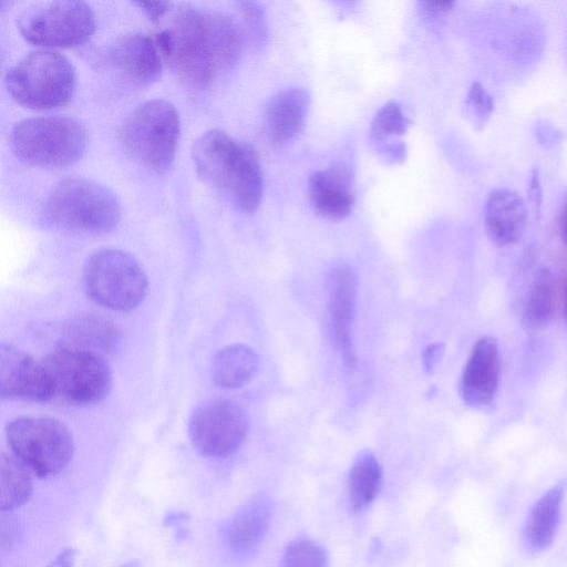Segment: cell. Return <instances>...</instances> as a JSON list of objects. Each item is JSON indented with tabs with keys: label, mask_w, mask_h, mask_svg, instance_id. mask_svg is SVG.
Returning a JSON list of instances; mask_svg holds the SVG:
<instances>
[{
	"label": "cell",
	"mask_w": 567,
	"mask_h": 567,
	"mask_svg": "<svg viewBox=\"0 0 567 567\" xmlns=\"http://www.w3.org/2000/svg\"><path fill=\"white\" fill-rule=\"evenodd\" d=\"M239 9L252 40L258 45L264 44L267 40L268 27L262 6L258 2L243 1L239 2Z\"/></svg>",
	"instance_id": "cell-28"
},
{
	"label": "cell",
	"mask_w": 567,
	"mask_h": 567,
	"mask_svg": "<svg viewBox=\"0 0 567 567\" xmlns=\"http://www.w3.org/2000/svg\"><path fill=\"white\" fill-rule=\"evenodd\" d=\"M6 434L12 454L40 478L56 475L73 456L69 427L53 417H17L8 423Z\"/></svg>",
	"instance_id": "cell-7"
},
{
	"label": "cell",
	"mask_w": 567,
	"mask_h": 567,
	"mask_svg": "<svg viewBox=\"0 0 567 567\" xmlns=\"http://www.w3.org/2000/svg\"><path fill=\"white\" fill-rule=\"evenodd\" d=\"M560 234L563 240L567 244V203L565 204L560 216Z\"/></svg>",
	"instance_id": "cell-36"
},
{
	"label": "cell",
	"mask_w": 567,
	"mask_h": 567,
	"mask_svg": "<svg viewBox=\"0 0 567 567\" xmlns=\"http://www.w3.org/2000/svg\"><path fill=\"white\" fill-rule=\"evenodd\" d=\"M135 4L152 19L162 17L172 7L168 1H137Z\"/></svg>",
	"instance_id": "cell-33"
},
{
	"label": "cell",
	"mask_w": 567,
	"mask_h": 567,
	"mask_svg": "<svg viewBox=\"0 0 567 567\" xmlns=\"http://www.w3.org/2000/svg\"><path fill=\"white\" fill-rule=\"evenodd\" d=\"M411 120L405 115L402 106L396 102L383 105L374 115L370 125V141L373 146L399 141L411 126Z\"/></svg>",
	"instance_id": "cell-26"
},
{
	"label": "cell",
	"mask_w": 567,
	"mask_h": 567,
	"mask_svg": "<svg viewBox=\"0 0 567 567\" xmlns=\"http://www.w3.org/2000/svg\"><path fill=\"white\" fill-rule=\"evenodd\" d=\"M76 554L75 548L68 547L56 555L48 567H74Z\"/></svg>",
	"instance_id": "cell-35"
},
{
	"label": "cell",
	"mask_w": 567,
	"mask_h": 567,
	"mask_svg": "<svg viewBox=\"0 0 567 567\" xmlns=\"http://www.w3.org/2000/svg\"><path fill=\"white\" fill-rule=\"evenodd\" d=\"M307 190L312 209L323 218L341 220L354 207L352 174L344 163L338 162L313 172L309 176Z\"/></svg>",
	"instance_id": "cell-15"
},
{
	"label": "cell",
	"mask_w": 567,
	"mask_h": 567,
	"mask_svg": "<svg viewBox=\"0 0 567 567\" xmlns=\"http://www.w3.org/2000/svg\"><path fill=\"white\" fill-rule=\"evenodd\" d=\"M181 132L176 107L164 99L148 100L124 120L121 141L144 167L163 174L172 166Z\"/></svg>",
	"instance_id": "cell-5"
},
{
	"label": "cell",
	"mask_w": 567,
	"mask_h": 567,
	"mask_svg": "<svg viewBox=\"0 0 567 567\" xmlns=\"http://www.w3.org/2000/svg\"><path fill=\"white\" fill-rule=\"evenodd\" d=\"M112 62L134 83L150 85L162 71V54L155 42L145 33L133 32L118 38L110 50Z\"/></svg>",
	"instance_id": "cell-16"
},
{
	"label": "cell",
	"mask_w": 567,
	"mask_h": 567,
	"mask_svg": "<svg viewBox=\"0 0 567 567\" xmlns=\"http://www.w3.org/2000/svg\"><path fill=\"white\" fill-rule=\"evenodd\" d=\"M44 219L55 228L102 234L121 218V206L106 186L86 178H66L52 188L44 204Z\"/></svg>",
	"instance_id": "cell-3"
},
{
	"label": "cell",
	"mask_w": 567,
	"mask_h": 567,
	"mask_svg": "<svg viewBox=\"0 0 567 567\" xmlns=\"http://www.w3.org/2000/svg\"><path fill=\"white\" fill-rule=\"evenodd\" d=\"M10 146L17 157L41 167H62L80 159L85 152L84 124L69 115L24 118L10 132Z\"/></svg>",
	"instance_id": "cell-4"
},
{
	"label": "cell",
	"mask_w": 567,
	"mask_h": 567,
	"mask_svg": "<svg viewBox=\"0 0 567 567\" xmlns=\"http://www.w3.org/2000/svg\"><path fill=\"white\" fill-rule=\"evenodd\" d=\"M374 150L380 159L388 165L401 164L408 155L406 145L400 140L375 145Z\"/></svg>",
	"instance_id": "cell-30"
},
{
	"label": "cell",
	"mask_w": 567,
	"mask_h": 567,
	"mask_svg": "<svg viewBox=\"0 0 567 567\" xmlns=\"http://www.w3.org/2000/svg\"><path fill=\"white\" fill-rule=\"evenodd\" d=\"M53 399L87 405L104 400L112 388V372L104 357L60 346L41 360Z\"/></svg>",
	"instance_id": "cell-8"
},
{
	"label": "cell",
	"mask_w": 567,
	"mask_h": 567,
	"mask_svg": "<svg viewBox=\"0 0 567 567\" xmlns=\"http://www.w3.org/2000/svg\"><path fill=\"white\" fill-rule=\"evenodd\" d=\"M83 279L90 298L112 310H133L147 292L143 268L120 249L106 248L91 255L84 265Z\"/></svg>",
	"instance_id": "cell-9"
},
{
	"label": "cell",
	"mask_w": 567,
	"mask_h": 567,
	"mask_svg": "<svg viewBox=\"0 0 567 567\" xmlns=\"http://www.w3.org/2000/svg\"><path fill=\"white\" fill-rule=\"evenodd\" d=\"M310 106V94L301 87L280 91L272 95L265 111L269 138L277 144L296 140L302 132Z\"/></svg>",
	"instance_id": "cell-19"
},
{
	"label": "cell",
	"mask_w": 567,
	"mask_h": 567,
	"mask_svg": "<svg viewBox=\"0 0 567 567\" xmlns=\"http://www.w3.org/2000/svg\"><path fill=\"white\" fill-rule=\"evenodd\" d=\"M120 567H140V563L137 560H131V561L123 564Z\"/></svg>",
	"instance_id": "cell-37"
},
{
	"label": "cell",
	"mask_w": 567,
	"mask_h": 567,
	"mask_svg": "<svg viewBox=\"0 0 567 567\" xmlns=\"http://www.w3.org/2000/svg\"><path fill=\"white\" fill-rule=\"evenodd\" d=\"M188 436L204 456L225 458L245 441L249 417L237 403L214 399L199 404L188 419Z\"/></svg>",
	"instance_id": "cell-11"
},
{
	"label": "cell",
	"mask_w": 567,
	"mask_h": 567,
	"mask_svg": "<svg viewBox=\"0 0 567 567\" xmlns=\"http://www.w3.org/2000/svg\"><path fill=\"white\" fill-rule=\"evenodd\" d=\"M259 358L245 344H231L220 349L213 360L212 378L223 389H238L257 373Z\"/></svg>",
	"instance_id": "cell-22"
},
{
	"label": "cell",
	"mask_w": 567,
	"mask_h": 567,
	"mask_svg": "<svg viewBox=\"0 0 567 567\" xmlns=\"http://www.w3.org/2000/svg\"><path fill=\"white\" fill-rule=\"evenodd\" d=\"M329 556L319 543L311 539L292 542L285 550L279 567H328Z\"/></svg>",
	"instance_id": "cell-27"
},
{
	"label": "cell",
	"mask_w": 567,
	"mask_h": 567,
	"mask_svg": "<svg viewBox=\"0 0 567 567\" xmlns=\"http://www.w3.org/2000/svg\"><path fill=\"white\" fill-rule=\"evenodd\" d=\"M10 95L31 109H52L65 104L75 86V70L62 54L50 50L29 52L7 72Z\"/></svg>",
	"instance_id": "cell-6"
},
{
	"label": "cell",
	"mask_w": 567,
	"mask_h": 567,
	"mask_svg": "<svg viewBox=\"0 0 567 567\" xmlns=\"http://www.w3.org/2000/svg\"><path fill=\"white\" fill-rule=\"evenodd\" d=\"M499 371L498 343L484 336L475 342L461 377L460 393L465 404L476 409L491 404L497 393Z\"/></svg>",
	"instance_id": "cell-14"
},
{
	"label": "cell",
	"mask_w": 567,
	"mask_h": 567,
	"mask_svg": "<svg viewBox=\"0 0 567 567\" xmlns=\"http://www.w3.org/2000/svg\"><path fill=\"white\" fill-rule=\"evenodd\" d=\"M22 37L37 45L68 48L85 42L94 32L91 7L78 0L38 2L18 18Z\"/></svg>",
	"instance_id": "cell-10"
},
{
	"label": "cell",
	"mask_w": 567,
	"mask_h": 567,
	"mask_svg": "<svg viewBox=\"0 0 567 567\" xmlns=\"http://www.w3.org/2000/svg\"><path fill=\"white\" fill-rule=\"evenodd\" d=\"M453 7L452 1H422L419 3V12L422 18L429 21L436 19Z\"/></svg>",
	"instance_id": "cell-32"
},
{
	"label": "cell",
	"mask_w": 567,
	"mask_h": 567,
	"mask_svg": "<svg viewBox=\"0 0 567 567\" xmlns=\"http://www.w3.org/2000/svg\"><path fill=\"white\" fill-rule=\"evenodd\" d=\"M488 106L489 103L485 92L478 84H474L467 99L468 113L480 118L486 113Z\"/></svg>",
	"instance_id": "cell-31"
},
{
	"label": "cell",
	"mask_w": 567,
	"mask_h": 567,
	"mask_svg": "<svg viewBox=\"0 0 567 567\" xmlns=\"http://www.w3.org/2000/svg\"><path fill=\"white\" fill-rule=\"evenodd\" d=\"M272 516V504L266 495H256L241 505L223 525L221 533L236 553L247 554L264 539Z\"/></svg>",
	"instance_id": "cell-18"
},
{
	"label": "cell",
	"mask_w": 567,
	"mask_h": 567,
	"mask_svg": "<svg viewBox=\"0 0 567 567\" xmlns=\"http://www.w3.org/2000/svg\"><path fill=\"white\" fill-rule=\"evenodd\" d=\"M382 485V467L377 457L364 452L353 462L349 473V497L354 511L368 508Z\"/></svg>",
	"instance_id": "cell-24"
},
{
	"label": "cell",
	"mask_w": 567,
	"mask_h": 567,
	"mask_svg": "<svg viewBox=\"0 0 567 567\" xmlns=\"http://www.w3.org/2000/svg\"><path fill=\"white\" fill-rule=\"evenodd\" d=\"M33 491L32 472L13 454L0 456V509L13 512L25 504Z\"/></svg>",
	"instance_id": "cell-23"
},
{
	"label": "cell",
	"mask_w": 567,
	"mask_h": 567,
	"mask_svg": "<svg viewBox=\"0 0 567 567\" xmlns=\"http://www.w3.org/2000/svg\"><path fill=\"white\" fill-rule=\"evenodd\" d=\"M21 522L13 515V512H1V547L11 549L21 539Z\"/></svg>",
	"instance_id": "cell-29"
},
{
	"label": "cell",
	"mask_w": 567,
	"mask_h": 567,
	"mask_svg": "<svg viewBox=\"0 0 567 567\" xmlns=\"http://www.w3.org/2000/svg\"><path fill=\"white\" fill-rule=\"evenodd\" d=\"M327 295L328 311L343 361L348 368H353L357 362L353 343L357 279L348 265L339 264L331 268L327 277Z\"/></svg>",
	"instance_id": "cell-13"
},
{
	"label": "cell",
	"mask_w": 567,
	"mask_h": 567,
	"mask_svg": "<svg viewBox=\"0 0 567 567\" xmlns=\"http://www.w3.org/2000/svg\"><path fill=\"white\" fill-rule=\"evenodd\" d=\"M527 219V207L517 193L498 188L488 194L484 207V224L488 237L496 245L516 243L525 231Z\"/></svg>",
	"instance_id": "cell-17"
},
{
	"label": "cell",
	"mask_w": 567,
	"mask_h": 567,
	"mask_svg": "<svg viewBox=\"0 0 567 567\" xmlns=\"http://www.w3.org/2000/svg\"><path fill=\"white\" fill-rule=\"evenodd\" d=\"M444 351L442 343H432L425 347L423 351V363L427 372H432L434 367L441 360Z\"/></svg>",
	"instance_id": "cell-34"
},
{
	"label": "cell",
	"mask_w": 567,
	"mask_h": 567,
	"mask_svg": "<svg viewBox=\"0 0 567 567\" xmlns=\"http://www.w3.org/2000/svg\"><path fill=\"white\" fill-rule=\"evenodd\" d=\"M154 39L172 71L194 89H205L220 70L233 66L244 48L243 31L231 17L188 4L175 9Z\"/></svg>",
	"instance_id": "cell-1"
},
{
	"label": "cell",
	"mask_w": 567,
	"mask_h": 567,
	"mask_svg": "<svg viewBox=\"0 0 567 567\" xmlns=\"http://www.w3.org/2000/svg\"><path fill=\"white\" fill-rule=\"evenodd\" d=\"M554 286L548 271L536 277L525 305L523 323L526 330H536L546 324L553 313Z\"/></svg>",
	"instance_id": "cell-25"
},
{
	"label": "cell",
	"mask_w": 567,
	"mask_h": 567,
	"mask_svg": "<svg viewBox=\"0 0 567 567\" xmlns=\"http://www.w3.org/2000/svg\"><path fill=\"white\" fill-rule=\"evenodd\" d=\"M565 484L545 492L533 505L526 519L524 538L529 549H546L554 540L559 524Z\"/></svg>",
	"instance_id": "cell-20"
},
{
	"label": "cell",
	"mask_w": 567,
	"mask_h": 567,
	"mask_svg": "<svg viewBox=\"0 0 567 567\" xmlns=\"http://www.w3.org/2000/svg\"><path fill=\"white\" fill-rule=\"evenodd\" d=\"M120 340L118 330L112 322L87 315L71 321L66 329V339L62 341L61 346L104 355L115 352Z\"/></svg>",
	"instance_id": "cell-21"
},
{
	"label": "cell",
	"mask_w": 567,
	"mask_h": 567,
	"mask_svg": "<svg viewBox=\"0 0 567 567\" xmlns=\"http://www.w3.org/2000/svg\"><path fill=\"white\" fill-rule=\"evenodd\" d=\"M192 159L199 178L234 207L255 212L264 193V175L258 154L249 143L212 128L194 143Z\"/></svg>",
	"instance_id": "cell-2"
},
{
	"label": "cell",
	"mask_w": 567,
	"mask_h": 567,
	"mask_svg": "<svg viewBox=\"0 0 567 567\" xmlns=\"http://www.w3.org/2000/svg\"><path fill=\"white\" fill-rule=\"evenodd\" d=\"M0 395L2 399L47 402L53 399L41 361L7 343L0 346Z\"/></svg>",
	"instance_id": "cell-12"
}]
</instances>
